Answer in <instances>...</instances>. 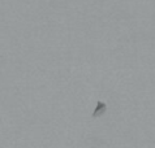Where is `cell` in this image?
Listing matches in <instances>:
<instances>
[{
    "instance_id": "6da1fadb",
    "label": "cell",
    "mask_w": 155,
    "mask_h": 148,
    "mask_svg": "<svg viewBox=\"0 0 155 148\" xmlns=\"http://www.w3.org/2000/svg\"><path fill=\"white\" fill-rule=\"evenodd\" d=\"M106 111H107L106 103H104V101H102V100H98V101H97V108L94 109L91 117H93V118H98V117H101V116L104 114Z\"/></svg>"
}]
</instances>
